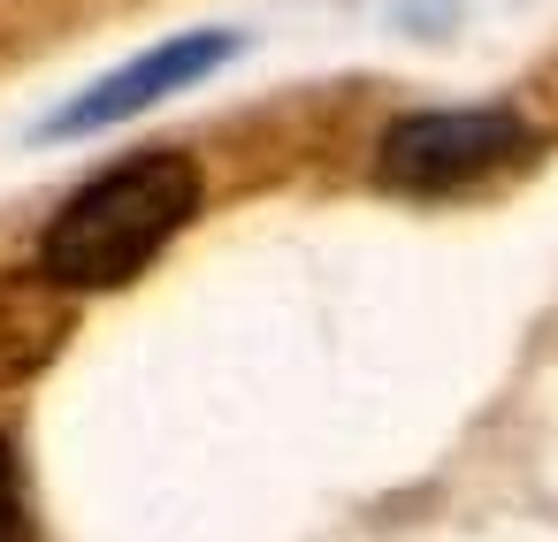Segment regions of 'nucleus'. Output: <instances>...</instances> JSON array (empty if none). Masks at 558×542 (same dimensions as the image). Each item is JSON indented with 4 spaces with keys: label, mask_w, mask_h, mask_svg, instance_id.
<instances>
[{
    "label": "nucleus",
    "mask_w": 558,
    "mask_h": 542,
    "mask_svg": "<svg viewBox=\"0 0 558 542\" xmlns=\"http://www.w3.org/2000/svg\"><path fill=\"white\" fill-rule=\"evenodd\" d=\"M199 214V161L146 146L116 169H100L54 222L39 245V268L62 275L70 291H116L131 275H146L161 260V245Z\"/></svg>",
    "instance_id": "obj_1"
},
{
    "label": "nucleus",
    "mask_w": 558,
    "mask_h": 542,
    "mask_svg": "<svg viewBox=\"0 0 558 542\" xmlns=\"http://www.w3.org/2000/svg\"><path fill=\"white\" fill-rule=\"evenodd\" d=\"M527 153H535V138L505 108H428V115L390 123L383 153H375V176L405 199H451V192L497 184Z\"/></svg>",
    "instance_id": "obj_2"
},
{
    "label": "nucleus",
    "mask_w": 558,
    "mask_h": 542,
    "mask_svg": "<svg viewBox=\"0 0 558 542\" xmlns=\"http://www.w3.org/2000/svg\"><path fill=\"white\" fill-rule=\"evenodd\" d=\"M222 54H230V32H192V39H177V47H154V54L123 62L116 77H100L93 93H77V100L47 123V138H93V131H108V123H131V115H146L154 100L199 85Z\"/></svg>",
    "instance_id": "obj_3"
},
{
    "label": "nucleus",
    "mask_w": 558,
    "mask_h": 542,
    "mask_svg": "<svg viewBox=\"0 0 558 542\" xmlns=\"http://www.w3.org/2000/svg\"><path fill=\"white\" fill-rule=\"evenodd\" d=\"M77 298L85 291H70L47 268L0 275V390H16L62 359V344L77 336Z\"/></svg>",
    "instance_id": "obj_4"
},
{
    "label": "nucleus",
    "mask_w": 558,
    "mask_h": 542,
    "mask_svg": "<svg viewBox=\"0 0 558 542\" xmlns=\"http://www.w3.org/2000/svg\"><path fill=\"white\" fill-rule=\"evenodd\" d=\"M0 542H39L32 489H24V458H16V443H9V435H0Z\"/></svg>",
    "instance_id": "obj_5"
}]
</instances>
